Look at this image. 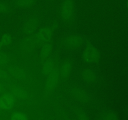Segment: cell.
Masks as SVG:
<instances>
[{
  "label": "cell",
  "mask_w": 128,
  "mask_h": 120,
  "mask_svg": "<svg viewBox=\"0 0 128 120\" xmlns=\"http://www.w3.org/2000/svg\"><path fill=\"white\" fill-rule=\"evenodd\" d=\"M11 120H27L28 117L25 114L21 112H15L12 114L11 118Z\"/></svg>",
  "instance_id": "obj_20"
},
{
  "label": "cell",
  "mask_w": 128,
  "mask_h": 120,
  "mask_svg": "<svg viewBox=\"0 0 128 120\" xmlns=\"http://www.w3.org/2000/svg\"><path fill=\"white\" fill-rule=\"evenodd\" d=\"M11 92L14 97L21 100H26L28 98V92L24 88L20 86H13L11 89Z\"/></svg>",
  "instance_id": "obj_13"
},
{
  "label": "cell",
  "mask_w": 128,
  "mask_h": 120,
  "mask_svg": "<svg viewBox=\"0 0 128 120\" xmlns=\"http://www.w3.org/2000/svg\"><path fill=\"white\" fill-rule=\"evenodd\" d=\"M75 114L77 118L80 120H89L90 117L88 114L81 108H76L74 110Z\"/></svg>",
  "instance_id": "obj_17"
},
{
  "label": "cell",
  "mask_w": 128,
  "mask_h": 120,
  "mask_svg": "<svg viewBox=\"0 0 128 120\" xmlns=\"http://www.w3.org/2000/svg\"><path fill=\"white\" fill-rule=\"evenodd\" d=\"M81 77L84 81L88 84H93L97 80V76L96 73L90 69H86L83 70L81 73Z\"/></svg>",
  "instance_id": "obj_12"
},
{
  "label": "cell",
  "mask_w": 128,
  "mask_h": 120,
  "mask_svg": "<svg viewBox=\"0 0 128 120\" xmlns=\"http://www.w3.org/2000/svg\"><path fill=\"white\" fill-rule=\"evenodd\" d=\"M9 58L6 54L0 52V66L4 65L8 63Z\"/></svg>",
  "instance_id": "obj_22"
},
{
  "label": "cell",
  "mask_w": 128,
  "mask_h": 120,
  "mask_svg": "<svg viewBox=\"0 0 128 120\" xmlns=\"http://www.w3.org/2000/svg\"><path fill=\"white\" fill-rule=\"evenodd\" d=\"M38 46L34 36H30L26 38L21 43V49L24 52H31Z\"/></svg>",
  "instance_id": "obj_10"
},
{
  "label": "cell",
  "mask_w": 128,
  "mask_h": 120,
  "mask_svg": "<svg viewBox=\"0 0 128 120\" xmlns=\"http://www.w3.org/2000/svg\"><path fill=\"white\" fill-rule=\"evenodd\" d=\"M55 67V62L52 59H48L44 63L42 68V73L44 76H48Z\"/></svg>",
  "instance_id": "obj_15"
},
{
  "label": "cell",
  "mask_w": 128,
  "mask_h": 120,
  "mask_svg": "<svg viewBox=\"0 0 128 120\" xmlns=\"http://www.w3.org/2000/svg\"><path fill=\"white\" fill-rule=\"evenodd\" d=\"M82 59L87 63H96L100 60V53L93 45L88 44L82 53Z\"/></svg>",
  "instance_id": "obj_3"
},
{
  "label": "cell",
  "mask_w": 128,
  "mask_h": 120,
  "mask_svg": "<svg viewBox=\"0 0 128 120\" xmlns=\"http://www.w3.org/2000/svg\"><path fill=\"white\" fill-rule=\"evenodd\" d=\"M52 50H53V44L51 41H49V42L42 44L41 50V58L43 60L48 58L49 56L51 55V52H52Z\"/></svg>",
  "instance_id": "obj_16"
},
{
  "label": "cell",
  "mask_w": 128,
  "mask_h": 120,
  "mask_svg": "<svg viewBox=\"0 0 128 120\" xmlns=\"http://www.w3.org/2000/svg\"><path fill=\"white\" fill-rule=\"evenodd\" d=\"M2 44H1V41H0V51H1V50L2 49Z\"/></svg>",
  "instance_id": "obj_25"
},
{
  "label": "cell",
  "mask_w": 128,
  "mask_h": 120,
  "mask_svg": "<svg viewBox=\"0 0 128 120\" xmlns=\"http://www.w3.org/2000/svg\"><path fill=\"white\" fill-rule=\"evenodd\" d=\"M60 72L58 70L54 69L50 74L48 76V79L45 84L44 95L48 96L52 93L57 86L60 80Z\"/></svg>",
  "instance_id": "obj_4"
},
{
  "label": "cell",
  "mask_w": 128,
  "mask_h": 120,
  "mask_svg": "<svg viewBox=\"0 0 128 120\" xmlns=\"http://www.w3.org/2000/svg\"><path fill=\"white\" fill-rule=\"evenodd\" d=\"M10 80V74L4 70L0 69V80L7 81Z\"/></svg>",
  "instance_id": "obj_23"
},
{
  "label": "cell",
  "mask_w": 128,
  "mask_h": 120,
  "mask_svg": "<svg viewBox=\"0 0 128 120\" xmlns=\"http://www.w3.org/2000/svg\"><path fill=\"white\" fill-rule=\"evenodd\" d=\"M101 119L105 120H116L118 119V116L114 112L111 111H106L101 114Z\"/></svg>",
  "instance_id": "obj_19"
},
{
  "label": "cell",
  "mask_w": 128,
  "mask_h": 120,
  "mask_svg": "<svg viewBox=\"0 0 128 120\" xmlns=\"http://www.w3.org/2000/svg\"><path fill=\"white\" fill-rule=\"evenodd\" d=\"M4 91V88L3 85L0 82V93H2Z\"/></svg>",
  "instance_id": "obj_24"
},
{
  "label": "cell",
  "mask_w": 128,
  "mask_h": 120,
  "mask_svg": "<svg viewBox=\"0 0 128 120\" xmlns=\"http://www.w3.org/2000/svg\"><path fill=\"white\" fill-rule=\"evenodd\" d=\"M39 24V19L36 16H32L29 18L24 24L22 31L24 34L30 35L33 33L37 29Z\"/></svg>",
  "instance_id": "obj_7"
},
{
  "label": "cell",
  "mask_w": 128,
  "mask_h": 120,
  "mask_svg": "<svg viewBox=\"0 0 128 120\" xmlns=\"http://www.w3.org/2000/svg\"><path fill=\"white\" fill-rule=\"evenodd\" d=\"M73 68V64L71 60H67L64 61L60 69V75L62 80H67L71 76Z\"/></svg>",
  "instance_id": "obj_9"
},
{
  "label": "cell",
  "mask_w": 128,
  "mask_h": 120,
  "mask_svg": "<svg viewBox=\"0 0 128 120\" xmlns=\"http://www.w3.org/2000/svg\"><path fill=\"white\" fill-rule=\"evenodd\" d=\"M58 28V22H54L51 26L42 28L35 35L38 45H42L51 41L55 30Z\"/></svg>",
  "instance_id": "obj_2"
},
{
  "label": "cell",
  "mask_w": 128,
  "mask_h": 120,
  "mask_svg": "<svg viewBox=\"0 0 128 120\" xmlns=\"http://www.w3.org/2000/svg\"><path fill=\"white\" fill-rule=\"evenodd\" d=\"M38 0H15L14 4L16 7L21 9H27L32 7Z\"/></svg>",
  "instance_id": "obj_14"
},
{
  "label": "cell",
  "mask_w": 128,
  "mask_h": 120,
  "mask_svg": "<svg viewBox=\"0 0 128 120\" xmlns=\"http://www.w3.org/2000/svg\"><path fill=\"white\" fill-rule=\"evenodd\" d=\"M64 46L69 50H76L81 47L83 44L82 37L77 34H71L64 38Z\"/></svg>",
  "instance_id": "obj_5"
},
{
  "label": "cell",
  "mask_w": 128,
  "mask_h": 120,
  "mask_svg": "<svg viewBox=\"0 0 128 120\" xmlns=\"http://www.w3.org/2000/svg\"><path fill=\"white\" fill-rule=\"evenodd\" d=\"M11 8L8 4L0 1V13L6 14L11 11Z\"/></svg>",
  "instance_id": "obj_21"
},
{
  "label": "cell",
  "mask_w": 128,
  "mask_h": 120,
  "mask_svg": "<svg viewBox=\"0 0 128 120\" xmlns=\"http://www.w3.org/2000/svg\"><path fill=\"white\" fill-rule=\"evenodd\" d=\"M8 73L12 77L20 80H24L26 73L24 70L18 66H12L8 68Z\"/></svg>",
  "instance_id": "obj_11"
},
{
  "label": "cell",
  "mask_w": 128,
  "mask_h": 120,
  "mask_svg": "<svg viewBox=\"0 0 128 120\" xmlns=\"http://www.w3.org/2000/svg\"><path fill=\"white\" fill-rule=\"evenodd\" d=\"M46 1H51V0H46Z\"/></svg>",
  "instance_id": "obj_27"
},
{
  "label": "cell",
  "mask_w": 128,
  "mask_h": 120,
  "mask_svg": "<svg viewBox=\"0 0 128 120\" xmlns=\"http://www.w3.org/2000/svg\"><path fill=\"white\" fill-rule=\"evenodd\" d=\"M127 6H128V0H127Z\"/></svg>",
  "instance_id": "obj_26"
},
{
  "label": "cell",
  "mask_w": 128,
  "mask_h": 120,
  "mask_svg": "<svg viewBox=\"0 0 128 120\" xmlns=\"http://www.w3.org/2000/svg\"><path fill=\"white\" fill-rule=\"evenodd\" d=\"M75 16L74 0H63L60 8V17L64 22L70 23Z\"/></svg>",
  "instance_id": "obj_1"
},
{
  "label": "cell",
  "mask_w": 128,
  "mask_h": 120,
  "mask_svg": "<svg viewBox=\"0 0 128 120\" xmlns=\"http://www.w3.org/2000/svg\"><path fill=\"white\" fill-rule=\"evenodd\" d=\"M15 104V98L12 94H6L0 98V109L8 111L12 109Z\"/></svg>",
  "instance_id": "obj_8"
},
{
  "label": "cell",
  "mask_w": 128,
  "mask_h": 120,
  "mask_svg": "<svg viewBox=\"0 0 128 120\" xmlns=\"http://www.w3.org/2000/svg\"><path fill=\"white\" fill-rule=\"evenodd\" d=\"M1 42L2 46H9L12 44V37L10 34L6 33L4 34L1 37Z\"/></svg>",
  "instance_id": "obj_18"
},
{
  "label": "cell",
  "mask_w": 128,
  "mask_h": 120,
  "mask_svg": "<svg viewBox=\"0 0 128 120\" xmlns=\"http://www.w3.org/2000/svg\"><path fill=\"white\" fill-rule=\"evenodd\" d=\"M71 95L74 100L82 103H88L90 101V96L87 91L79 86H74L71 88Z\"/></svg>",
  "instance_id": "obj_6"
}]
</instances>
